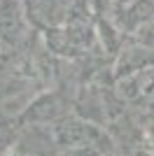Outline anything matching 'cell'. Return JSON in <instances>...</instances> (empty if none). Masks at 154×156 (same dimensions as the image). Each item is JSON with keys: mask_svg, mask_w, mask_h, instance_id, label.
<instances>
[{"mask_svg": "<svg viewBox=\"0 0 154 156\" xmlns=\"http://www.w3.org/2000/svg\"><path fill=\"white\" fill-rule=\"evenodd\" d=\"M28 21L35 26H51L63 14V0H24Z\"/></svg>", "mask_w": 154, "mask_h": 156, "instance_id": "2", "label": "cell"}, {"mask_svg": "<svg viewBox=\"0 0 154 156\" xmlns=\"http://www.w3.org/2000/svg\"><path fill=\"white\" fill-rule=\"evenodd\" d=\"M28 40V14L24 0H0V47L7 54L21 51Z\"/></svg>", "mask_w": 154, "mask_h": 156, "instance_id": "1", "label": "cell"}, {"mask_svg": "<svg viewBox=\"0 0 154 156\" xmlns=\"http://www.w3.org/2000/svg\"><path fill=\"white\" fill-rule=\"evenodd\" d=\"M0 49H2V47H0Z\"/></svg>", "mask_w": 154, "mask_h": 156, "instance_id": "3", "label": "cell"}]
</instances>
